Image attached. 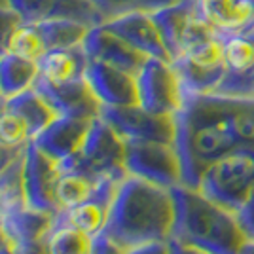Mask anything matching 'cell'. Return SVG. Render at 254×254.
Segmentation results:
<instances>
[{
  "label": "cell",
  "mask_w": 254,
  "mask_h": 254,
  "mask_svg": "<svg viewBox=\"0 0 254 254\" xmlns=\"http://www.w3.org/2000/svg\"><path fill=\"white\" fill-rule=\"evenodd\" d=\"M31 25H34L46 52L82 46L85 34L91 29V25L74 19H53V21L31 23Z\"/></svg>",
  "instance_id": "obj_24"
},
{
  "label": "cell",
  "mask_w": 254,
  "mask_h": 254,
  "mask_svg": "<svg viewBox=\"0 0 254 254\" xmlns=\"http://www.w3.org/2000/svg\"><path fill=\"white\" fill-rule=\"evenodd\" d=\"M199 191L214 203L237 212L254 193V150L237 148L205 171Z\"/></svg>",
  "instance_id": "obj_5"
},
{
  "label": "cell",
  "mask_w": 254,
  "mask_h": 254,
  "mask_svg": "<svg viewBox=\"0 0 254 254\" xmlns=\"http://www.w3.org/2000/svg\"><path fill=\"white\" fill-rule=\"evenodd\" d=\"M197 4L203 17L220 34L254 25L253 0H197Z\"/></svg>",
  "instance_id": "obj_20"
},
{
  "label": "cell",
  "mask_w": 254,
  "mask_h": 254,
  "mask_svg": "<svg viewBox=\"0 0 254 254\" xmlns=\"http://www.w3.org/2000/svg\"><path fill=\"white\" fill-rule=\"evenodd\" d=\"M6 241H4V235H2V230H0V247H4Z\"/></svg>",
  "instance_id": "obj_40"
},
{
  "label": "cell",
  "mask_w": 254,
  "mask_h": 254,
  "mask_svg": "<svg viewBox=\"0 0 254 254\" xmlns=\"http://www.w3.org/2000/svg\"><path fill=\"white\" fill-rule=\"evenodd\" d=\"M122 180L116 179H103L99 180L95 191L91 197H87L85 201L78 203L70 209H63L53 216L55 224H66L78 228L82 232L89 233L95 237L97 233L105 230L106 220H108V212L114 201V195Z\"/></svg>",
  "instance_id": "obj_15"
},
{
  "label": "cell",
  "mask_w": 254,
  "mask_h": 254,
  "mask_svg": "<svg viewBox=\"0 0 254 254\" xmlns=\"http://www.w3.org/2000/svg\"><path fill=\"white\" fill-rule=\"evenodd\" d=\"M175 220L171 190L127 175L120 182L103 233L126 251L167 243Z\"/></svg>",
  "instance_id": "obj_2"
},
{
  "label": "cell",
  "mask_w": 254,
  "mask_h": 254,
  "mask_svg": "<svg viewBox=\"0 0 254 254\" xmlns=\"http://www.w3.org/2000/svg\"><path fill=\"white\" fill-rule=\"evenodd\" d=\"M8 6L21 15L23 23L74 19L91 27L105 23L89 0H8Z\"/></svg>",
  "instance_id": "obj_17"
},
{
  "label": "cell",
  "mask_w": 254,
  "mask_h": 254,
  "mask_svg": "<svg viewBox=\"0 0 254 254\" xmlns=\"http://www.w3.org/2000/svg\"><path fill=\"white\" fill-rule=\"evenodd\" d=\"M59 169H74L93 180L127 177L126 169V140L99 116L91 122L82 148L76 156L59 163Z\"/></svg>",
  "instance_id": "obj_4"
},
{
  "label": "cell",
  "mask_w": 254,
  "mask_h": 254,
  "mask_svg": "<svg viewBox=\"0 0 254 254\" xmlns=\"http://www.w3.org/2000/svg\"><path fill=\"white\" fill-rule=\"evenodd\" d=\"M32 87L52 106L55 116L82 118V120H95L101 116L103 105L91 91L85 78L55 84L38 74Z\"/></svg>",
  "instance_id": "obj_13"
},
{
  "label": "cell",
  "mask_w": 254,
  "mask_h": 254,
  "mask_svg": "<svg viewBox=\"0 0 254 254\" xmlns=\"http://www.w3.org/2000/svg\"><path fill=\"white\" fill-rule=\"evenodd\" d=\"M237 220H239V226L243 230L247 241H254V193L237 211Z\"/></svg>",
  "instance_id": "obj_32"
},
{
  "label": "cell",
  "mask_w": 254,
  "mask_h": 254,
  "mask_svg": "<svg viewBox=\"0 0 254 254\" xmlns=\"http://www.w3.org/2000/svg\"><path fill=\"white\" fill-rule=\"evenodd\" d=\"M127 251L124 247H120L118 243H114L108 235L105 233H97L93 237V253L91 254H126Z\"/></svg>",
  "instance_id": "obj_33"
},
{
  "label": "cell",
  "mask_w": 254,
  "mask_h": 254,
  "mask_svg": "<svg viewBox=\"0 0 254 254\" xmlns=\"http://www.w3.org/2000/svg\"><path fill=\"white\" fill-rule=\"evenodd\" d=\"M4 108H6V99H4V97H0V112H2Z\"/></svg>",
  "instance_id": "obj_39"
},
{
  "label": "cell",
  "mask_w": 254,
  "mask_h": 254,
  "mask_svg": "<svg viewBox=\"0 0 254 254\" xmlns=\"http://www.w3.org/2000/svg\"><path fill=\"white\" fill-rule=\"evenodd\" d=\"M31 142V133L21 118L4 108L0 112V144L8 148H21Z\"/></svg>",
  "instance_id": "obj_29"
},
{
  "label": "cell",
  "mask_w": 254,
  "mask_h": 254,
  "mask_svg": "<svg viewBox=\"0 0 254 254\" xmlns=\"http://www.w3.org/2000/svg\"><path fill=\"white\" fill-rule=\"evenodd\" d=\"M0 6H8V0H0Z\"/></svg>",
  "instance_id": "obj_41"
},
{
  "label": "cell",
  "mask_w": 254,
  "mask_h": 254,
  "mask_svg": "<svg viewBox=\"0 0 254 254\" xmlns=\"http://www.w3.org/2000/svg\"><path fill=\"white\" fill-rule=\"evenodd\" d=\"M138 105L154 114L175 116L184 103L180 78L171 61L150 57L137 74Z\"/></svg>",
  "instance_id": "obj_10"
},
{
  "label": "cell",
  "mask_w": 254,
  "mask_h": 254,
  "mask_svg": "<svg viewBox=\"0 0 254 254\" xmlns=\"http://www.w3.org/2000/svg\"><path fill=\"white\" fill-rule=\"evenodd\" d=\"M0 254H15V253L11 251L8 245H4V247H0Z\"/></svg>",
  "instance_id": "obj_38"
},
{
  "label": "cell",
  "mask_w": 254,
  "mask_h": 254,
  "mask_svg": "<svg viewBox=\"0 0 254 254\" xmlns=\"http://www.w3.org/2000/svg\"><path fill=\"white\" fill-rule=\"evenodd\" d=\"M175 220L171 239L207 254H239L247 243L237 212L214 203L188 186L171 188Z\"/></svg>",
  "instance_id": "obj_3"
},
{
  "label": "cell",
  "mask_w": 254,
  "mask_h": 254,
  "mask_svg": "<svg viewBox=\"0 0 254 254\" xmlns=\"http://www.w3.org/2000/svg\"><path fill=\"white\" fill-rule=\"evenodd\" d=\"M89 2L95 6L103 21L106 23L114 17L131 13V11L154 13L161 8H167L171 4H177L180 0H89Z\"/></svg>",
  "instance_id": "obj_28"
},
{
  "label": "cell",
  "mask_w": 254,
  "mask_h": 254,
  "mask_svg": "<svg viewBox=\"0 0 254 254\" xmlns=\"http://www.w3.org/2000/svg\"><path fill=\"white\" fill-rule=\"evenodd\" d=\"M23 150H25V146H21V148H8V146H2V144H0V175L4 173V169H6L19 154H23Z\"/></svg>",
  "instance_id": "obj_35"
},
{
  "label": "cell",
  "mask_w": 254,
  "mask_h": 254,
  "mask_svg": "<svg viewBox=\"0 0 254 254\" xmlns=\"http://www.w3.org/2000/svg\"><path fill=\"white\" fill-rule=\"evenodd\" d=\"M253 29H254V25H253Z\"/></svg>",
  "instance_id": "obj_42"
},
{
  "label": "cell",
  "mask_w": 254,
  "mask_h": 254,
  "mask_svg": "<svg viewBox=\"0 0 254 254\" xmlns=\"http://www.w3.org/2000/svg\"><path fill=\"white\" fill-rule=\"evenodd\" d=\"M101 118L114 127L124 140H152V142H175V116L154 114L140 105L103 106Z\"/></svg>",
  "instance_id": "obj_11"
},
{
  "label": "cell",
  "mask_w": 254,
  "mask_h": 254,
  "mask_svg": "<svg viewBox=\"0 0 254 254\" xmlns=\"http://www.w3.org/2000/svg\"><path fill=\"white\" fill-rule=\"evenodd\" d=\"M99 180L85 177L84 173L74 169H59V177L55 182V203L59 211L70 209L78 203L85 201L93 195Z\"/></svg>",
  "instance_id": "obj_26"
},
{
  "label": "cell",
  "mask_w": 254,
  "mask_h": 254,
  "mask_svg": "<svg viewBox=\"0 0 254 254\" xmlns=\"http://www.w3.org/2000/svg\"><path fill=\"white\" fill-rule=\"evenodd\" d=\"M23 25L21 15L10 6H0V57L11 52V42L17 29Z\"/></svg>",
  "instance_id": "obj_31"
},
{
  "label": "cell",
  "mask_w": 254,
  "mask_h": 254,
  "mask_svg": "<svg viewBox=\"0 0 254 254\" xmlns=\"http://www.w3.org/2000/svg\"><path fill=\"white\" fill-rule=\"evenodd\" d=\"M11 52L21 55V57H27L31 61H38L46 53V48H44L42 40L34 29V25L23 23L17 29L15 36H13V42H11Z\"/></svg>",
  "instance_id": "obj_30"
},
{
  "label": "cell",
  "mask_w": 254,
  "mask_h": 254,
  "mask_svg": "<svg viewBox=\"0 0 254 254\" xmlns=\"http://www.w3.org/2000/svg\"><path fill=\"white\" fill-rule=\"evenodd\" d=\"M23 156L25 150L0 175V214L29 207L23 186Z\"/></svg>",
  "instance_id": "obj_27"
},
{
  "label": "cell",
  "mask_w": 254,
  "mask_h": 254,
  "mask_svg": "<svg viewBox=\"0 0 254 254\" xmlns=\"http://www.w3.org/2000/svg\"><path fill=\"white\" fill-rule=\"evenodd\" d=\"M46 254H91L93 235L82 232L66 224H52L50 232L44 237Z\"/></svg>",
  "instance_id": "obj_25"
},
{
  "label": "cell",
  "mask_w": 254,
  "mask_h": 254,
  "mask_svg": "<svg viewBox=\"0 0 254 254\" xmlns=\"http://www.w3.org/2000/svg\"><path fill=\"white\" fill-rule=\"evenodd\" d=\"M36 63L42 78L61 84V82H72V80L84 78L89 59L82 46H74V48H63V50H50Z\"/></svg>",
  "instance_id": "obj_21"
},
{
  "label": "cell",
  "mask_w": 254,
  "mask_h": 254,
  "mask_svg": "<svg viewBox=\"0 0 254 254\" xmlns=\"http://www.w3.org/2000/svg\"><path fill=\"white\" fill-rule=\"evenodd\" d=\"M126 254H169V243H148L129 249Z\"/></svg>",
  "instance_id": "obj_34"
},
{
  "label": "cell",
  "mask_w": 254,
  "mask_h": 254,
  "mask_svg": "<svg viewBox=\"0 0 254 254\" xmlns=\"http://www.w3.org/2000/svg\"><path fill=\"white\" fill-rule=\"evenodd\" d=\"M40 74L38 63L17 53H6L0 57V97L10 99L31 89Z\"/></svg>",
  "instance_id": "obj_22"
},
{
  "label": "cell",
  "mask_w": 254,
  "mask_h": 254,
  "mask_svg": "<svg viewBox=\"0 0 254 254\" xmlns=\"http://www.w3.org/2000/svg\"><path fill=\"white\" fill-rule=\"evenodd\" d=\"M239 254H254V241H247Z\"/></svg>",
  "instance_id": "obj_37"
},
{
  "label": "cell",
  "mask_w": 254,
  "mask_h": 254,
  "mask_svg": "<svg viewBox=\"0 0 254 254\" xmlns=\"http://www.w3.org/2000/svg\"><path fill=\"white\" fill-rule=\"evenodd\" d=\"M91 122L93 120L57 116L44 131L32 138V142L59 165L76 156V152L82 148Z\"/></svg>",
  "instance_id": "obj_19"
},
{
  "label": "cell",
  "mask_w": 254,
  "mask_h": 254,
  "mask_svg": "<svg viewBox=\"0 0 254 254\" xmlns=\"http://www.w3.org/2000/svg\"><path fill=\"white\" fill-rule=\"evenodd\" d=\"M253 2H254V0H253Z\"/></svg>",
  "instance_id": "obj_43"
},
{
  "label": "cell",
  "mask_w": 254,
  "mask_h": 254,
  "mask_svg": "<svg viewBox=\"0 0 254 254\" xmlns=\"http://www.w3.org/2000/svg\"><path fill=\"white\" fill-rule=\"evenodd\" d=\"M169 254H207L199 251V249H193V247H188V245H182L179 241H173L169 239Z\"/></svg>",
  "instance_id": "obj_36"
},
{
  "label": "cell",
  "mask_w": 254,
  "mask_h": 254,
  "mask_svg": "<svg viewBox=\"0 0 254 254\" xmlns=\"http://www.w3.org/2000/svg\"><path fill=\"white\" fill-rule=\"evenodd\" d=\"M152 15L158 23L171 61L179 59L191 48L220 36V32L201 15L197 0H180L177 4L154 11Z\"/></svg>",
  "instance_id": "obj_6"
},
{
  "label": "cell",
  "mask_w": 254,
  "mask_h": 254,
  "mask_svg": "<svg viewBox=\"0 0 254 254\" xmlns=\"http://www.w3.org/2000/svg\"><path fill=\"white\" fill-rule=\"evenodd\" d=\"M171 63L180 78L184 95L214 93L226 74L222 36L191 48Z\"/></svg>",
  "instance_id": "obj_7"
},
{
  "label": "cell",
  "mask_w": 254,
  "mask_h": 254,
  "mask_svg": "<svg viewBox=\"0 0 254 254\" xmlns=\"http://www.w3.org/2000/svg\"><path fill=\"white\" fill-rule=\"evenodd\" d=\"M175 150L182 184L199 190L205 171L237 148L254 150V99L184 95L175 114Z\"/></svg>",
  "instance_id": "obj_1"
},
{
  "label": "cell",
  "mask_w": 254,
  "mask_h": 254,
  "mask_svg": "<svg viewBox=\"0 0 254 254\" xmlns=\"http://www.w3.org/2000/svg\"><path fill=\"white\" fill-rule=\"evenodd\" d=\"M6 108L15 112L25 122V126L31 133V140L57 118L52 106L46 103V99L34 87L23 91L19 95L6 99Z\"/></svg>",
  "instance_id": "obj_23"
},
{
  "label": "cell",
  "mask_w": 254,
  "mask_h": 254,
  "mask_svg": "<svg viewBox=\"0 0 254 254\" xmlns=\"http://www.w3.org/2000/svg\"><path fill=\"white\" fill-rule=\"evenodd\" d=\"M82 48L89 61L112 64V66L122 68L135 76L142 68V64L146 63V59H150L137 52L133 46H129L124 38H120L116 32L110 31L105 23L93 25L87 31Z\"/></svg>",
  "instance_id": "obj_14"
},
{
  "label": "cell",
  "mask_w": 254,
  "mask_h": 254,
  "mask_svg": "<svg viewBox=\"0 0 254 254\" xmlns=\"http://www.w3.org/2000/svg\"><path fill=\"white\" fill-rule=\"evenodd\" d=\"M126 169L127 175L138 177L167 190L182 184L180 161L175 144L126 140Z\"/></svg>",
  "instance_id": "obj_8"
},
{
  "label": "cell",
  "mask_w": 254,
  "mask_h": 254,
  "mask_svg": "<svg viewBox=\"0 0 254 254\" xmlns=\"http://www.w3.org/2000/svg\"><path fill=\"white\" fill-rule=\"evenodd\" d=\"M84 78L103 106L138 105L137 76L131 72L112 64L89 61Z\"/></svg>",
  "instance_id": "obj_16"
},
{
  "label": "cell",
  "mask_w": 254,
  "mask_h": 254,
  "mask_svg": "<svg viewBox=\"0 0 254 254\" xmlns=\"http://www.w3.org/2000/svg\"><path fill=\"white\" fill-rule=\"evenodd\" d=\"M105 25L142 55L171 61L167 46L163 42V36L159 32L158 23H156L152 13L131 11V13H126V15H120V17L106 21Z\"/></svg>",
  "instance_id": "obj_18"
},
{
  "label": "cell",
  "mask_w": 254,
  "mask_h": 254,
  "mask_svg": "<svg viewBox=\"0 0 254 254\" xmlns=\"http://www.w3.org/2000/svg\"><path fill=\"white\" fill-rule=\"evenodd\" d=\"M226 74L214 95L254 99V29L222 32Z\"/></svg>",
  "instance_id": "obj_9"
},
{
  "label": "cell",
  "mask_w": 254,
  "mask_h": 254,
  "mask_svg": "<svg viewBox=\"0 0 254 254\" xmlns=\"http://www.w3.org/2000/svg\"><path fill=\"white\" fill-rule=\"evenodd\" d=\"M59 177V165L50 159L34 142L25 146L23 156V186L27 205L36 211L57 214L55 203V182Z\"/></svg>",
  "instance_id": "obj_12"
}]
</instances>
